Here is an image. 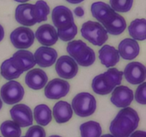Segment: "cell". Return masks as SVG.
<instances>
[{"label":"cell","mask_w":146,"mask_h":137,"mask_svg":"<svg viewBox=\"0 0 146 137\" xmlns=\"http://www.w3.org/2000/svg\"><path fill=\"white\" fill-rule=\"evenodd\" d=\"M120 57L125 60H132L136 58L140 53V46L136 40L126 38L122 40L118 45Z\"/></svg>","instance_id":"obj_18"},{"label":"cell","mask_w":146,"mask_h":137,"mask_svg":"<svg viewBox=\"0 0 146 137\" xmlns=\"http://www.w3.org/2000/svg\"><path fill=\"white\" fill-rule=\"evenodd\" d=\"M25 137H46V131L40 126H31L26 133Z\"/></svg>","instance_id":"obj_34"},{"label":"cell","mask_w":146,"mask_h":137,"mask_svg":"<svg viewBox=\"0 0 146 137\" xmlns=\"http://www.w3.org/2000/svg\"><path fill=\"white\" fill-rule=\"evenodd\" d=\"M128 33L133 39L144 41L146 38V20L136 19L131 21L128 27Z\"/></svg>","instance_id":"obj_23"},{"label":"cell","mask_w":146,"mask_h":137,"mask_svg":"<svg viewBox=\"0 0 146 137\" xmlns=\"http://www.w3.org/2000/svg\"><path fill=\"white\" fill-rule=\"evenodd\" d=\"M100 137H114V136L113 135H111V134H104V135L101 136Z\"/></svg>","instance_id":"obj_40"},{"label":"cell","mask_w":146,"mask_h":137,"mask_svg":"<svg viewBox=\"0 0 146 137\" xmlns=\"http://www.w3.org/2000/svg\"><path fill=\"white\" fill-rule=\"evenodd\" d=\"M10 114L13 121L20 127H27L32 126V111L31 108L26 104H19L14 105L10 109Z\"/></svg>","instance_id":"obj_11"},{"label":"cell","mask_w":146,"mask_h":137,"mask_svg":"<svg viewBox=\"0 0 146 137\" xmlns=\"http://www.w3.org/2000/svg\"><path fill=\"white\" fill-rule=\"evenodd\" d=\"M134 98L133 91L125 86H118L113 90L111 101L118 108L128 107Z\"/></svg>","instance_id":"obj_13"},{"label":"cell","mask_w":146,"mask_h":137,"mask_svg":"<svg viewBox=\"0 0 146 137\" xmlns=\"http://www.w3.org/2000/svg\"><path fill=\"white\" fill-rule=\"evenodd\" d=\"M4 37V29L3 28L2 26L0 24V41H1L3 40Z\"/></svg>","instance_id":"obj_37"},{"label":"cell","mask_w":146,"mask_h":137,"mask_svg":"<svg viewBox=\"0 0 146 137\" xmlns=\"http://www.w3.org/2000/svg\"><path fill=\"white\" fill-rule=\"evenodd\" d=\"M21 137H25V136H21Z\"/></svg>","instance_id":"obj_43"},{"label":"cell","mask_w":146,"mask_h":137,"mask_svg":"<svg viewBox=\"0 0 146 137\" xmlns=\"http://www.w3.org/2000/svg\"><path fill=\"white\" fill-rule=\"evenodd\" d=\"M70 91V84L66 80L56 78L51 80L44 89L46 97L49 99H59L66 96Z\"/></svg>","instance_id":"obj_9"},{"label":"cell","mask_w":146,"mask_h":137,"mask_svg":"<svg viewBox=\"0 0 146 137\" xmlns=\"http://www.w3.org/2000/svg\"><path fill=\"white\" fill-rule=\"evenodd\" d=\"M102 26L110 34L117 36L125 31L126 29V21L122 16L115 12L103 23Z\"/></svg>","instance_id":"obj_19"},{"label":"cell","mask_w":146,"mask_h":137,"mask_svg":"<svg viewBox=\"0 0 146 137\" xmlns=\"http://www.w3.org/2000/svg\"><path fill=\"white\" fill-rule=\"evenodd\" d=\"M2 105H3V103H2V101H1V97H0V110H1V108H2Z\"/></svg>","instance_id":"obj_41"},{"label":"cell","mask_w":146,"mask_h":137,"mask_svg":"<svg viewBox=\"0 0 146 137\" xmlns=\"http://www.w3.org/2000/svg\"><path fill=\"white\" fill-rule=\"evenodd\" d=\"M0 137H1V136H0Z\"/></svg>","instance_id":"obj_44"},{"label":"cell","mask_w":146,"mask_h":137,"mask_svg":"<svg viewBox=\"0 0 146 137\" xmlns=\"http://www.w3.org/2000/svg\"><path fill=\"white\" fill-rule=\"evenodd\" d=\"M47 81V74L41 68H33L25 76V84L31 89H41L45 86Z\"/></svg>","instance_id":"obj_17"},{"label":"cell","mask_w":146,"mask_h":137,"mask_svg":"<svg viewBox=\"0 0 146 137\" xmlns=\"http://www.w3.org/2000/svg\"><path fill=\"white\" fill-rule=\"evenodd\" d=\"M98 57L101 64L107 68L113 67L116 65L120 61V55L118 51L110 45H104L98 51Z\"/></svg>","instance_id":"obj_20"},{"label":"cell","mask_w":146,"mask_h":137,"mask_svg":"<svg viewBox=\"0 0 146 137\" xmlns=\"http://www.w3.org/2000/svg\"><path fill=\"white\" fill-rule=\"evenodd\" d=\"M35 35L31 29L27 27H20L15 29L10 34V40L15 48L24 49L33 45Z\"/></svg>","instance_id":"obj_6"},{"label":"cell","mask_w":146,"mask_h":137,"mask_svg":"<svg viewBox=\"0 0 146 137\" xmlns=\"http://www.w3.org/2000/svg\"><path fill=\"white\" fill-rule=\"evenodd\" d=\"M81 36L92 44L102 46L108 40V32L101 23L88 21L84 23L81 29Z\"/></svg>","instance_id":"obj_3"},{"label":"cell","mask_w":146,"mask_h":137,"mask_svg":"<svg viewBox=\"0 0 146 137\" xmlns=\"http://www.w3.org/2000/svg\"><path fill=\"white\" fill-rule=\"evenodd\" d=\"M135 99L138 104L145 105L146 104V83L140 84L135 94Z\"/></svg>","instance_id":"obj_33"},{"label":"cell","mask_w":146,"mask_h":137,"mask_svg":"<svg viewBox=\"0 0 146 137\" xmlns=\"http://www.w3.org/2000/svg\"><path fill=\"white\" fill-rule=\"evenodd\" d=\"M51 111L46 104H39L34 108V116L36 122L40 126H47L52 120Z\"/></svg>","instance_id":"obj_24"},{"label":"cell","mask_w":146,"mask_h":137,"mask_svg":"<svg viewBox=\"0 0 146 137\" xmlns=\"http://www.w3.org/2000/svg\"><path fill=\"white\" fill-rule=\"evenodd\" d=\"M129 137H146V133L144 131H134Z\"/></svg>","instance_id":"obj_36"},{"label":"cell","mask_w":146,"mask_h":137,"mask_svg":"<svg viewBox=\"0 0 146 137\" xmlns=\"http://www.w3.org/2000/svg\"><path fill=\"white\" fill-rule=\"evenodd\" d=\"M49 137H61V136H58V135H52V136H50Z\"/></svg>","instance_id":"obj_42"},{"label":"cell","mask_w":146,"mask_h":137,"mask_svg":"<svg viewBox=\"0 0 146 137\" xmlns=\"http://www.w3.org/2000/svg\"><path fill=\"white\" fill-rule=\"evenodd\" d=\"M0 131L4 137H21V130L13 121H5L0 126Z\"/></svg>","instance_id":"obj_27"},{"label":"cell","mask_w":146,"mask_h":137,"mask_svg":"<svg viewBox=\"0 0 146 137\" xmlns=\"http://www.w3.org/2000/svg\"><path fill=\"white\" fill-rule=\"evenodd\" d=\"M0 95L5 104L12 105L19 103L23 99L24 88L19 82L11 80L1 86Z\"/></svg>","instance_id":"obj_5"},{"label":"cell","mask_w":146,"mask_h":137,"mask_svg":"<svg viewBox=\"0 0 146 137\" xmlns=\"http://www.w3.org/2000/svg\"><path fill=\"white\" fill-rule=\"evenodd\" d=\"M66 1H68V3L70 4H80L82 1H84V0H66Z\"/></svg>","instance_id":"obj_38"},{"label":"cell","mask_w":146,"mask_h":137,"mask_svg":"<svg viewBox=\"0 0 146 137\" xmlns=\"http://www.w3.org/2000/svg\"><path fill=\"white\" fill-rule=\"evenodd\" d=\"M51 19L54 27L58 30L67 29L74 23L73 13L65 6H58L53 9Z\"/></svg>","instance_id":"obj_7"},{"label":"cell","mask_w":146,"mask_h":137,"mask_svg":"<svg viewBox=\"0 0 146 137\" xmlns=\"http://www.w3.org/2000/svg\"><path fill=\"white\" fill-rule=\"evenodd\" d=\"M77 32H78V29H77V27L75 24V23H74L72 26L70 28L67 29H57L58 37H59L60 39L62 40L63 41H68L74 39V37L77 34Z\"/></svg>","instance_id":"obj_32"},{"label":"cell","mask_w":146,"mask_h":137,"mask_svg":"<svg viewBox=\"0 0 146 137\" xmlns=\"http://www.w3.org/2000/svg\"><path fill=\"white\" fill-rule=\"evenodd\" d=\"M91 86L94 92L98 95H106L112 92L114 89L108 84L104 77V73L94 77Z\"/></svg>","instance_id":"obj_26"},{"label":"cell","mask_w":146,"mask_h":137,"mask_svg":"<svg viewBox=\"0 0 146 137\" xmlns=\"http://www.w3.org/2000/svg\"><path fill=\"white\" fill-rule=\"evenodd\" d=\"M22 71H19L15 68L11 63V58L5 60L1 65V74L5 79L12 80L19 78L21 74Z\"/></svg>","instance_id":"obj_29"},{"label":"cell","mask_w":146,"mask_h":137,"mask_svg":"<svg viewBox=\"0 0 146 137\" xmlns=\"http://www.w3.org/2000/svg\"><path fill=\"white\" fill-rule=\"evenodd\" d=\"M56 71L61 78L71 79L78 74V64L69 56H61L56 63Z\"/></svg>","instance_id":"obj_8"},{"label":"cell","mask_w":146,"mask_h":137,"mask_svg":"<svg viewBox=\"0 0 146 137\" xmlns=\"http://www.w3.org/2000/svg\"><path fill=\"white\" fill-rule=\"evenodd\" d=\"M104 75L108 85L115 88V86L121 85L123 73L116 68H111L104 72Z\"/></svg>","instance_id":"obj_30"},{"label":"cell","mask_w":146,"mask_h":137,"mask_svg":"<svg viewBox=\"0 0 146 137\" xmlns=\"http://www.w3.org/2000/svg\"><path fill=\"white\" fill-rule=\"evenodd\" d=\"M138 113L131 107L122 108L110 125V131L114 137H129L139 124Z\"/></svg>","instance_id":"obj_1"},{"label":"cell","mask_w":146,"mask_h":137,"mask_svg":"<svg viewBox=\"0 0 146 137\" xmlns=\"http://www.w3.org/2000/svg\"><path fill=\"white\" fill-rule=\"evenodd\" d=\"M67 51L77 64L81 67H90L96 61L95 51L81 40L70 41L67 45Z\"/></svg>","instance_id":"obj_2"},{"label":"cell","mask_w":146,"mask_h":137,"mask_svg":"<svg viewBox=\"0 0 146 137\" xmlns=\"http://www.w3.org/2000/svg\"><path fill=\"white\" fill-rule=\"evenodd\" d=\"M34 35L38 42L44 47L54 45L57 42L58 39L55 27L48 24L40 26Z\"/></svg>","instance_id":"obj_15"},{"label":"cell","mask_w":146,"mask_h":137,"mask_svg":"<svg viewBox=\"0 0 146 137\" xmlns=\"http://www.w3.org/2000/svg\"><path fill=\"white\" fill-rule=\"evenodd\" d=\"M123 73L126 81L133 85L141 84L145 80V67L138 61H133L127 64Z\"/></svg>","instance_id":"obj_10"},{"label":"cell","mask_w":146,"mask_h":137,"mask_svg":"<svg viewBox=\"0 0 146 137\" xmlns=\"http://www.w3.org/2000/svg\"><path fill=\"white\" fill-rule=\"evenodd\" d=\"M96 106L95 97L88 92L79 93L72 100V109L80 117L90 116L94 114Z\"/></svg>","instance_id":"obj_4"},{"label":"cell","mask_w":146,"mask_h":137,"mask_svg":"<svg viewBox=\"0 0 146 137\" xmlns=\"http://www.w3.org/2000/svg\"><path fill=\"white\" fill-rule=\"evenodd\" d=\"M15 19L19 24L26 27L35 25L37 22L34 14V4H22L17 6Z\"/></svg>","instance_id":"obj_16"},{"label":"cell","mask_w":146,"mask_h":137,"mask_svg":"<svg viewBox=\"0 0 146 137\" xmlns=\"http://www.w3.org/2000/svg\"><path fill=\"white\" fill-rule=\"evenodd\" d=\"M81 137H100L102 134V128L99 123L89 121L80 126Z\"/></svg>","instance_id":"obj_25"},{"label":"cell","mask_w":146,"mask_h":137,"mask_svg":"<svg viewBox=\"0 0 146 137\" xmlns=\"http://www.w3.org/2000/svg\"><path fill=\"white\" fill-rule=\"evenodd\" d=\"M91 11L94 18L96 19L100 23L103 24L111 15L115 12L111 6L103 1H97L93 3Z\"/></svg>","instance_id":"obj_22"},{"label":"cell","mask_w":146,"mask_h":137,"mask_svg":"<svg viewBox=\"0 0 146 137\" xmlns=\"http://www.w3.org/2000/svg\"><path fill=\"white\" fill-rule=\"evenodd\" d=\"M74 12L76 14V16L78 17H82L84 15V14H85L84 9L81 7H78L74 9Z\"/></svg>","instance_id":"obj_35"},{"label":"cell","mask_w":146,"mask_h":137,"mask_svg":"<svg viewBox=\"0 0 146 137\" xmlns=\"http://www.w3.org/2000/svg\"><path fill=\"white\" fill-rule=\"evenodd\" d=\"M11 60L14 68L22 72L31 69L36 65L34 54L27 50L20 49L16 51Z\"/></svg>","instance_id":"obj_12"},{"label":"cell","mask_w":146,"mask_h":137,"mask_svg":"<svg viewBox=\"0 0 146 137\" xmlns=\"http://www.w3.org/2000/svg\"><path fill=\"white\" fill-rule=\"evenodd\" d=\"M14 1L19 3H24V2H27V1H30V0H14Z\"/></svg>","instance_id":"obj_39"},{"label":"cell","mask_w":146,"mask_h":137,"mask_svg":"<svg viewBox=\"0 0 146 137\" xmlns=\"http://www.w3.org/2000/svg\"><path fill=\"white\" fill-rule=\"evenodd\" d=\"M53 114L58 124L68 122L73 116V109L67 101H60L56 103L53 108Z\"/></svg>","instance_id":"obj_21"},{"label":"cell","mask_w":146,"mask_h":137,"mask_svg":"<svg viewBox=\"0 0 146 137\" xmlns=\"http://www.w3.org/2000/svg\"><path fill=\"white\" fill-rule=\"evenodd\" d=\"M133 0H110L111 7L117 12H128L131 9Z\"/></svg>","instance_id":"obj_31"},{"label":"cell","mask_w":146,"mask_h":137,"mask_svg":"<svg viewBox=\"0 0 146 137\" xmlns=\"http://www.w3.org/2000/svg\"><path fill=\"white\" fill-rule=\"evenodd\" d=\"M49 13V6L44 0H38L34 4V14L37 23L46 21Z\"/></svg>","instance_id":"obj_28"},{"label":"cell","mask_w":146,"mask_h":137,"mask_svg":"<svg viewBox=\"0 0 146 137\" xmlns=\"http://www.w3.org/2000/svg\"><path fill=\"white\" fill-rule=\"evenodd\" d=\"M36 64L40 67L46 68L55 64L58 57L56 49L49 47H41L36 49L34 54Z\"/></svg>","instance_id":"obj_14"}]
</instances>
